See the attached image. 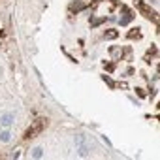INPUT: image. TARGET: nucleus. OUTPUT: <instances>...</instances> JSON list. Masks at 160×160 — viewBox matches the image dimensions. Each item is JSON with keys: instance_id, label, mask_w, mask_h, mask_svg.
Listing matches in <instances>:
<instances>
[{"instance_id": "1", "label": "nucleus", "mask_w": 160, "mask_h": 160, "mask_svg": "<svg viewBox=\"0 0 160 160\" xmlns=\"http://www.w3.org/2000/svg\"><path fill=\"white\" fill-rule=\"evenodd\" d=\"M134 6H136V10L143 15V17H147V19H152L154 23H158V19H156V12L147 4V2H143V0H136L134 2Z\"/></svg>"}, {"instance_id": "7", "label": "nucleus", "mask_w": 160, "mask_h": 160, "mask_svg": "<svg viewBox=\"0 0 160 160\" xmlns=\"http://www.w3.org/2000/svg\"><path fill=\"white\" fill-rule=\"evenodd\" d=\"M106 21V17H100V19H91V25L92 27H98V25H102Z\"/></svg>"}, {"instance_id": "2", "label": "nucleus", "mask_w": 160, "mask_h": 160, "mask_svg": "<svg viewBox=\"0 0 160 160\" xmlns=\"http://www.w3.org/2000/svg\"><path fill=\"white\" fill-rule=\"evenodd\" d=\"M43 126H45V121H36V122H32L28 128H27V132H25V139H32V138H36L42 130H43Z\"/></svg>"}, {"instance_id": "5", "label": "nucleus", "mask_w": 160, "mask_h": 160, "mask_svg": "<svg viewBox=\"0 0 160 160\" xmlns=\"http://www.w3.org/2000/svg\"><path fill=\"white\" fill-rule=\"evenodd\" d=\"M122 10H124V17L121 19V25H126V23H130V21H132V15L128 13V10H126V8H122Z\"/></svg>"}, {"instance_id": "4", "label": "nucleus", "mask_w": 160, "mask_h": 160, "mask_svg": "<svg viewBox=\"0 0 160 160\" xmlns=\"http://www.w3.org/2000/svg\"><path fill=\"white\" fill-rule=\"evenodd\" d=\"M139 36H141V30H139V28H132V30L128 32V38H130V40H136V38H139Z\"/></svg>"}, {"instance_id": "9", "label": "nucleus", "mask_w": 160, "mask_h": 160, "mask_svg": "<svg viewBox=\"0 0 160 160\" xmlns=\"http://www.w3.org/2000/svg\"><path fill=\"white\" fill-rule=\"evenodd\" d=\"M34 156H42V149H36L34 151Z\"/></svg>"}, {"instance_id": "8", "label": "nucleus", "mask_w": 160, "mask_h": 160, "mask_svg": "<svg viewBox=\"0 0 160 160\" xmlns=\"http://www.w3.org/2000/svg\"><path fill=\"white\" fill-rule=\"evenodd\" d=\"M117 36H119V34H117V30H115V28H111V30H108V32H106V38H111V40H113V38H117Z\"/></svg>"}, {"instance_id": "6", "label": "nucleus", "mask_w": 160, "mask_h": 160, "mask_svg": "<svg viewBox=\"0 0 160 160\" xmlns=\"http://www.w3.org/2000/svg\"><path fill=\"white\" fill-rule=\"evenodd\" d=\"M154 55H156V47H154V45H152V47H151V49H149V53H147V55H145V60H147V62H149V60H151V57H154Z\"/></svg>"}, {"instance_id": "3", "label": "nucleus", "mask_w": 160, "mask_h": 160, "mask_svg": "<svg viewBox=\"0 0 160 160\" xmlns=\"http://www.w3.org/2000/svg\"><path fill=\"white\" fill-rule=\"evenodd\" d=\"M94 4V0H75V2L70 6V12H81V10H85V8H89V6H92Z\"/></svg>"}]
</instances>
